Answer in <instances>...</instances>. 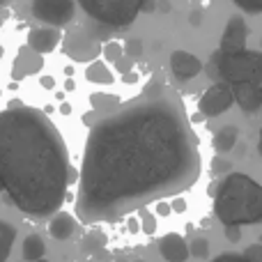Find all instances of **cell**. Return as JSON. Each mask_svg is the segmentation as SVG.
<instances>
[{
	"label": "cell",
	"mask_w": 262,
	"mask_h": 262,
	"mask_svg": "<svg viewBox=\"0 0 262 262\" xmlns=\"http://www.w3.org/2000/svg\"><path fill=\"white\" fill-rule=\"evenodd\" d=\"M200 152L186 108L168 85L145 92L92 124L78 175L76 216L115 221L152 200L191 189Z\"/></svg>",
	"instance_id": "6da1fadb"
},
{
	"label": "cell",
	"mask_w": 262,
	"mask_h": 262,
	"mask_svg": "<svg viewBox=\"0 0 262 262\" xmlns=\"http://www.w3.org/2000/svg\"><path fill=\"white\" fill-rule=\"evenodd\" d=\"M0 180L9 203L30 219L64 205L76 172L58 127L39 108L14 104L0 115Z\"/></svg>",
	"instance_id": "7a4b0ae2"
},
{
	"label": "cell",
	"mask_w": 262,
	"mask_h": 262,
	"mask_svg": "<svg viewBox=\"0 0 262 262\" xmlns=\"http://www.w3.org/2000/svg\"><path fill=\"white\" fill-rule=\"evenodd\" d=\"M214 193V216L228 226H255L262 223V184L244 172H230L212 189Z\"/></svg>",
	"instance_id": "3957f363"
},
{
	"label": "cell",
	"mask_w": 262,
	"mask_h": 262,
	"mask_svg": "<svg viewBox=\"0 0 262 262\" xmlns=\"http://www.w3.org/2000/svg\"><path fill=\"white\" fill-rule=\"evenodd\" d=\"M214 67H216V76H221L230 85L262 83V51L244 49V51H235V53L216 51Z\"/></svg>",
	"instance_id": "277c9868"
},
{
	"label": "cell",
	"mask_w": 262,
	"mask_h": 262,
	"mask_svg": "<svg viewBox=\"0 0 262 262\" xmlns=\"http://www.w3.org/2000/svg\"><path fill=\"white\" fill-rule=\"evenodd\" d=\"M83 12L106 28H127L143 12L145 0H78Z\"/></svg>",
	"instance_id": "5b68a950"
},
{
	"label": "cell",
	"mask_w": 262,
	"mask_h": 262,
	"mask_svg": "<svg viewBox=\"0 0 262 262\" xmlns=\"http://www.w3.org/2000/svg\"><path fill=\"white\" fill-rule=\"evenodd\" d=\"M30 12L37 21L53 28H62L76 14V3L74 0H32Z\"/></svg>",
	"instance_id": "8992f818"
},
{
	"label": "cell",
	"mask_w": 262,
	"mask_h": 262,
	"mask_svg": "<svg viewBox=\"0 0 262 262\" xmlns=\"http://www.w3.org/2000/svg\"><path fill=\"white\" fill-rule=\"evenodd\" d=\"M232 104H235V90H232L230 83L221 81L209 85L203 92V97L198 99V111L205 118H216V115L226 113Z\"/></svg>",
	"instance_id": "52a82bcc"
},
{
	"label": "cell",
	"mask_w": 262,
	"mask_h": 262,
	"mask_svg": "<svg viewBox=\"0 0 262 262\" xmlns=\"http://www.w3.org/2000/svg\"><path fill=\"white\" fill-rule=\"evenodd\" d=\"M246 37H249V28H246L242 16H230V21L226 23L221 35V49L223 53H235V51L246 49Z\"/></svg>",
	"instance_id": "ba28073f"
},
{
	"label": "cell",
	"mask_w": 262,
	"mask_h": 262,
	"mask_svg": "<svg viewBox=\"0 0 262 262\" xmlns=\"http://www.w3.org/2000/svg\"><path fill=\"white\" fill-rule=\"evenodd\" d=\"M170 72L180 81H193L203 72V60L189 51H172L170 53Z\"/></svg>",
	"instance_id": "9c48e42d"
},
{
	"label": "cell",
	"mask_w": 262,
	"mask_h": 262,
	"mask_svg": "<svg viewBox=\"0 0 262 262\" xmlns=\"http://www.w3.org/2000/svg\"><path fill=\"white\" fill-rule=\"evenodd\" d=\"M159 253L166 262H186L191 255V246L180 232H168L159 239Z\"/></svg>",
	"instance_id": "30bf717a"
},
{
	"label": "cell",
	"mask_w": 262,
	"mask_h": 262,
	"mask_svg": "<svg viewBox=\"0 0 262 262\" xmlns=\"http://www.w3.org/2000/svg\"><path fill=\"white\" fill-rule=\"evenodd\" d=\"M62 41V35H60V28H53V26H44V28H32L28 32V46L37 53H51L55 51Z\"/></svg>",
	"instance_id": "8fae6325"
},
{
	"label": "cell",
	"mask_w": 262,
	"mask_h": 262,
	"mask_svg": "<svg viewBox=\"0 0 262 262\" xmlns=\"http://www.w3.org/2000/svg\"><path fill=\"white\" fill-rule=\"evenodd\" d=\"M99 51L101 49L97 46L95 37L85 35V30H72L67 35V53L76 60H92Z\"/></svg>",
	"instance_id": "7c38bea8"
},
{
	"label": "cell",
	"mask_w": 262,
	"mask_h": 262,
	"mask_svg": "<svg viewBox=\"0 0 262 262\" xmlns=\"http://www.w3.org/2000/svg\"><path fill=\"white\" fill-rule=\"evenodd\" d=\"M41 64H44V60H41V53H37V51H32L30 46H26V49H21L16 53L12 74H14V78L32 76V74H37L41 69Z\"/></svg>",
	"instance_id": "4fadbf2b"
},
{
	"label": "cell",
	"mask_w": 262,
	"mask_h": 262,
	"mask_svg": "<svg viewBox=\"0 0 262 262\" xmlns=\"http://www.w3.org/2000/svg\"><path fill=\"white\" fill-rule=\"evenodd\" d=\"M232 90H235V101L246 113H253V111H258L262 106V95H260L258 83H239V85H232Z\"/></svg>",
	"instance_id": "5bb4252c"
},
{
	"label": "cell",
	"mask_w": 262,
	"mask_h": 262,
	"mask_svg": "<svg viewBox=\"0 0 262 262\" xmlns=\"http://www.w3.org/2000/svg\"><path fill=\"white\" fill-rule=\"evenodd\" d=\"M74 230H76V221H74L72 214L67 212H58L51 216L49 221V235L53 237L55 242H67L69 237L74 235Z\"/></svg>",
	"instance_id": "9a60e30c"
},
{
	"label": "cell",
	"mask_w": 262,
	"mask_h": 262,
	"mask_svg": "<svg viewBox=\"0 0 262 262\" xmlns=\"http://www.w3.org/2000/svg\"><path fill=\"white\" fill-rule=\"evenodd\" d=\"M237 140H239V131L237 127H232V124H228V127H221L214 134L212 138V147L216 149V154H228L235 149Z\"/></svg>",
	"instance_id": "2e32d148"
},
{
	"label": "cell",
	"mask_w": 262,
	"mask_h": 262,
	"mask_svg": "<svg viewBox=\"0 0 262 262\" xmlns=\"http://www.w3.org/2000/svg\"><path fill=\"white\" fill-rule=\"evenodd\" d=\"M46 253V244L39 235H28L26 242H23V249H21V255L26 262H39Z\"/></svg>",
	"instance_id": "e0dca14e"
},
{
	"label": "cell",
	"mask_w": 262,
	"mask_h": 262,
	"mask_svg": "<svg viewBox=\"0 0 262 262\" xmlns=\"http://www.w3.org/2000/svg\"><path fill=\"white\" fill-rule=\"evenodd\" d=\"M85 78L90 83H101V85H108V83H113V74H111V69L106 67L104 62H99V60H95V62L88 67Z\"/></svg>",
	"instance_id": "ac0fdd59"
},
{
	"label": "cell",
	"mask_w": 262,
	"mask_h": 262,
	"mask_svg": "<svg viewBox=\"0 0 262 262\" xmlns=\"http://www.w3.org/2000/svg\"><path fill=\"white\" fill-rule=\"evenodd\" d=\"M92 108L97 111V113H113L115 108H118V99L111 95H106V92H97V95H92Z\"/></svg>",
	"instance_id": "d6986e66"
},
{
	"label": "cell",
	"mask_w": 262,
	"mask_h": 262,
	"mask_svg": "<svg viewBox=\"0 0 262 262\" xmlns=\"http://www.w3.org/2000/svg\"><path fill=\"white\" fill-rule=\"evenodd\" d=\"M0 232H3V260L9 258V253H12V246H14V239H16V230H14V226H9L7 221H0Z\"/></svg>",
	"instance_id": "ffe728a7"
},
{
	"label": "cell",
	"mask_w": 262,
	"mask_h": 262,
	"mask_svg": "<svg viewBox=\"0 0 262 262\" xmlns=\"http://www.w3.org/2000/svg\"><path fill=\"white\" fill-rule=\"evenodd\" d=\"M101 55H104V60H108V62H118V60L124 58V46L118 44V41H106L104 46H101Z\"/></svg>",
	"instance_id": "44dd1931"
},
{
	"label": "cell",
	"mask_w": 262,
	"mask_h": 262,
	"mask_svg": "<svg viewBox=\"0 0 262 262\" xmlns=\"http://www.w3.org/2000/svg\"><path fill=\"white\" fill-rule=\"evenodd\" d=\"M242 12H249V14H262V0H232Z\"/></svg>",
	"instance_id": "7402d4cb"
},
{
	"label": "cell",
	"mask_w": 262,
	"mask_h": 262,
	"mask_svg": "<svg viewBox=\"0 0 262 262\" xmlns=\"http://www.w3.org/2000/svg\"><path fill=\"white\" fill-rule=\"evenodd\" d=\"M191 255H195V258H207L209 255V242L207 239H195L191 242Z\"/></svg>",
	"instance_id": "603a6c76"
},
{
	"label": "cell",
	"mask_w": 262,
	"mask_h": 262,
	"mask_svg": "<svg viewBox=\"0 0 262 262\" xmlns=\"http://www.w3.org/2000/svg\"><path fill=\"white\" fill-rule=\"evenodd\" d=\"M124 51L129 53L131 60L140 58V55H143V41L136 39V37H134V39H127V44H124Z\"/></svg>",
	"instance_id": "cb8c5ba5"
},
{
	"label": "cell",
	"mask_w": 262,
	"mask_h": 262,
	"mask_svg": "<svg viewBox=\"0 0 262 262\" xmlns=\"http://www.w3.org/2000/svg\"><path fill=\"white\" fill-rule=\"evenodd\" d=\"M143 232H147V235H154V232H157V219L147 212H143Z\"/></svg>",
	"instance_id": "d4e9b609"
},
{
	"label": "cell",
	"mask_w": 262,
	"mask_h": 262,
	"mask_svg": "<svg viewBox=\"0 0 262 262\" xmlns=\"http://www.w3.org/2000/svg\"><path fill=\"white\" fill-rule=\"evenodd\" d=\"M244 255L251 262H262V244H251L249 249L244 251Z\"/></svg>",
	"instance_id": "484cf974"
},
{
	"label": "cell",
	"mask_w": 262,
	"mask_h": 262,
	"mask_svg": "<svg viewBox=\"0 0 262 262\" xmlns=\"http://www.w3.org/2000/svg\"><path fill=\"white\" fill-rule=\"evenodd\" d=\"M209 262H251V260L246 258L244 253H242V255H235V253H223V255H219V258H214V260H209Z\"/></svg>",
	"instance_id": "4316f807"
},
{
	"label": "cell",
	"mask_w": 262,
	"mask_h": 262,
	"mask_svg": "<svg viewBox=\"0 0 262 262\" xmlns=\"http://www.w3.org/2000/svg\"><path fill=\"white\" fill-rule=\"evenodd\" d=\"M226 237L230 242H239L242 239V228L239 226H228L226 228Z\"/></svg>",
	"instance_id": "83f0119b"
},
{
	"label": "cell",
	"mask_w": 262,
	"mask_h": 262,
	"mask_svg": "<svg viewBox=\"0 0 262 262\" xmlns=\"http://www.w3.org/2000/svg\"><path fill=\"white\" fill-rule=\"evenodd\" d=\"M115 69H118L120 74H129V69H131V58L118 60V62H115Z\"/></svg>",
	"instance_id": "f1b7e54d"
},
{
	"label": "cell",
	"mask_w": 262,
	"mask_h": 262,
	"mask_svg": "<svg viewBox=\"0 0 262 262\" xmlns=\"http://www.w3.org/2000/svg\"><path fill=\"white\" fill-rule=\"evenodd\" d=\"M159 0H145V3H143V12H147V14H152L154 12V9H159Z\"/></svg>",
	"instance_id": "f546056e"
},
{
	"label": "cell",
	"mask_w": 262,
	"mask_h": 262,
	"mask_svg": "<svg viewBox=\"0 0 262 262\" xmlns=\"http://www.w3.org/2000/svg\"><path fill=\"white\" fill-rule=\"evenodd\" d=\"M172 212H184L186 209V200H182V198H177V200H172Z\"/></svg>",
	"instance_id": "4dcf8cb0"
},
{
	"label": "cell",
	"mask_w": 262,
	"mask_h": 262,
	"mask_svg": "<svg viewBox=\"0 0 262 262\" xmlns=\"http://www.w3.org/2000/svg\"><path fill=\"white\" fill-rule=\"evenodd\" d=\"M228 168H230V163L228 161H219V159H214V170H228Z\"/></svg>",
	"instance_id": "1f68e13d"
},
{
	"label": "cell",
	"mask_w": 262,
	"mask_h": 262,
	"mask_svg": "<svg viewBox=\"0 0 262 262\" xmlns=\"http://www.w3.org/2000/svg\"><path fill=\"white\" fill-rule=\"evenodd\" d=\"M159 214H163V216H166V214H170L172 212V205H168V203H159Z\"/></svg>",
	"instance_id": "d6a6232c"
},
{
	"label": "cell",
	"mask_w": 262,
	"mask_h": 262,
	"mask_svg": "<svg viewBox=\"0 0 262 262\" xmlns=\"http://www.w3.org/2000/svg\"><path fill=\"white\" fill-rule=\"evenodd\" d=\"M41 85H44L46 90H51V88H53L55 83H53V78H49V76H41Z\"/></svg>",
	"instance_id": "836d02e7"
},
{
	"label": "cell",
	"mask_w": 262,
	"mask_h": 262,
	"mask_svg": "<svg viewBox=\"0 0 262 262\" xmlns=\"http://www.w3.org/2000/svg\"><path fill=\"white\" fill-rule=\"evenodd\" d=\"M159 9L161 12H170V0H159Z\"/></svg>",
	"instance_id": "e575fe53"
},
{
	"label": "cell",
	"mask_w": 262,
	"mask_h": 262,
	"mask_svg": "<svg viewBox=\"0 0 262 262\" xmlns=\"http://www.w3.org/2000/svg\"><path fill=\"white\" fill-rule=\"evenodd\" d=\"M60 111H62L64 115H69V113H72V106H69V104H62V106H60Z\"/></svg>",
	"instance_id": "d590c367"
},
{
	"label": "cell",
	"mask_w": 262,
	"mask_h": 262,
	"mask_svg": "<svg viewBox=\"0 0 262 262\" xmlns=\"http://www.w3.org/2000/svg\"><path fill=\"white\" fill-rule=\"evenodd\" d=\"M258 154L262 157V129H260V136H258Z\"/></svg>",
	"instance_id": "8d00e7d4"
},
{
	"label": "cell",
	"mask_w": 262,
	"mask_h": 262,
	"mask_svg": "<svg viewBox=\"0 0 262 262\" xmlns=\"http://www.w3.org/2000/svg\"><path fill=\"white\" fill-rule=\"evenodd\" d=\"M64 90H74V81H72V78H69V81L64 83Z\"/></svg>",
	"instance_id": "74e56055"
},
{
	"label": "cell",
	"mask_w": 262,
	"mask_h": 262,
	"mask_svg": "<svg viewBox=\"0 0 262 262\" xmlns=\"http://www.w3.org/2000/svg\"><path fill=\"white\" fill-rule=\"evenodd\" d=\"M136 262H147V260H136Z\"/></svg>",
	"instance_id": "f35d334b"
},
{
	"label": "cell",
	"mask_w": 262,
	"mask_h": 262,
	"mask_svg": "<svg viewBox=\"0 0 262 262\" xmlns=\"http://www.w3.org/2000/svg\"><path fill=\"white\" fill-rule=\"evenodd\" d=\"M260 95H262V83H260Z\"/></svg>",
	"instance_id": "ab89813d"
},
{
	"label": "cell",
	"mask_w": 262,
	"mask_h": 262,
	"mask_svg": "<svg viewBox=\"0 0 262 262\" xmlns=\"http://www.w3.org/2000/svg\"><path fill=\"white\" fill-rule=\"evenodd\" d=\"M260 244H262V235H260Z\"/></svg>",
	"instance_id": "60d3db41"
},
{
	"label": "cell",
	"mask_w": 262,
	"mask_h": 262,
	"mask_svg": "<svg viewBox=\"0 0 262 262\" xmlns=\"http://www.w3.org/2000/svg\"><path fill=\"white\" fill-rule=\"evenodd\" d=\"M39 262H49V260H39Z\"/></svg>",
	"instance_id": "b9f144b4"
}]
</instances>
